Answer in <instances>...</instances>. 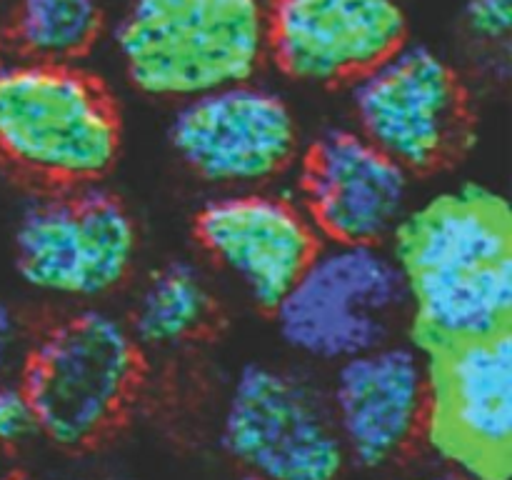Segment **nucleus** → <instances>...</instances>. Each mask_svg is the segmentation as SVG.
I'll list each match as a JSON object with an SVG mask.
<instances>
[{"label":"nucleus","mask_w":512,"mask_h":480,"mask_svg":"<svg viewBox=\"0 0 512 480\" xmlns=\"http://www.w3.org/2000/svg\"><path fill=\"white\" fill-rule=\"evenodd\" d=\"M30 433H35L33 415L18 383L0 378V445L20 443Z\"/></svg>","instance_id":"18"},{"label":"nucleus","mask_w":512,"mask_h":480,"mask_svg":"<svg viewBox=\"0 0 512 480\" xmlns=\"http://www.w3.org/2000/svg\"><path fill=\"white\" fill-rule=\"evenodd\" d=\"M220 443L245 475L265 480H338L348 465L328 395L280 365L250 363L235 375Z\"/></svg>","instance_id":"7"},{"label":"nucleus","mask_w":512,"mask_h":480,"mask_svg":"<svg viewBox=\"0 0 512 480\" xmlns=\"http://www.w3.org/2000/svg\"><path fill=\"white\" fill-rule=\"evenodd\" d=\"M213 293L198 265L170 260L143 283L130 313V333L140 348H173L208 325Z\"/></svg>","instance_id":"15"},{"label":"nucleus","mask_w":512,"mask_h":480,"mask_svg":"<svg viewBox=\"0 0 512 480\" xmlns=\"http://www.w3.org/2000/svg\"><path fill=\"white\" fill-rule=\"evenodd\" d=\"M20 348V320L8 303L0 300V378H5L18 358Z\"/></svg>","instance_id":"19"},{"label":"nucleus","mask_w":512,"mask_h":480,"mask_svg":"<svg viewBox=\"0 0 512 480\" xmlns=\"http://www.w3.org/2000/svg\"><path fill=\"white\" fill-rule=\"evenodd\" d=\"M298 198L325 243L383 245L410 210V173L355 128H330L300 155Z\"/></svg>","instance_id":"11"},{"label":"nucleus","mask_w":512,"mask_h":480,"mask_svg":"<svg viewBox=\"0 0 512 480\" xmlns=\"http://www.w3.org/2000/svg\"><path fill=\"white\" fill-rule=\"evenodd\" d=\"M175 155L208 183L258 188L298 160V120L265 85H225L183 100L168 128Z\"/></svg>","instance_id":"9"},{"label":"nucleus","mask_w":512,"mask_h":480,"mask_svg":"<svg viewBox=\"0 0 512 480\" xmlns=\"http://www.w3.org/2000/svg\"><path fill=\"white\" fill-rule=\"evenodd\" d=\"M355 130L405 170L450 160L465 140L468 110L453 65L420 43L398 50L353 80Z\"/></svg>","instance_id":"8"},{"label":"nucleus","mask_w":512,"mask_h":480,"mask_svg":"<svg viewBox=\"0 0 512 480\" xmlns=\"http://www.w3.org/2000/svg\"><path fill=\"white\" fill-rule=\"evenodd\" d=\"M0 480H20V478H13V475H0Z\"/></svg>","instance_id":"21"},{"label":"nucleus","mask_w":512,"mask_h":480,"mask_svg":"<svg viewBox=\"0 0 512 480\" xmlns=\"http://www.w3.org/2000/svg\"><path fill=\"white\" fill-rule=\"evenodd\" d=\"M273 313L293 353L338 365L393 340L408 318V293L383 245L323 243Z\"/></svg>","instance_id":"5"},{"label":"nucleus","mask_w":512,"mask_h":480,"mask_svg":"<svg viewBox=\"0 0 512 480\" xmlns=\"http://www.w3.org/2000/svg\"><path fill=\"white\" fill-rule=\"evenodd\" d=\"M268 53L303 83L355 80L405 43L398 0H270Z\"/></svg>","instance_id":"14"},{"label":"nucleus","mask_w":512,"mask_h":480,"mask_svg":"<svg viewBox=\"0 0 512 480\" xmlns=\"http://www.w3.org/2000/svg\"><path fill=\"white\" fill-rule=\"evenodd\" d=\"M198 243L255 305L273 310L323 245L295 200L258 188L218 195L195 215Z\"/></svg>","instance_id":"13"},{"label":"nucleus","mask_w":512,"mask_h":480,"mask_svg":"<svg viewBox=\"0 0 512 480\" xmlns=\"http://www.w3.org/2000/svg\"><path fill=\"white\" fill-rule=\"evenodd\" d=\"M138 228L103 185H55L28 200L13 228V263L45 295L93 300L113 293L133 268Z\"/></svg>","instance_id":"6"},{"label":"nucleus","mask_w":512,"mask_h":480,"mask_svg":"<svg viewBox=\"0 0 512 480\" xmlns=\"http://www.w3.org/2000/svg\"><path fill=\"white\" fill-rule=\"evenodd\" d=\"M103 28V0H18L15 35L33 60L68 63Z\"/></svg>","instance_id":"16"},{"label":"nucleus","mask_w":512,"mask_h":480,"mask_svg":"<svg viewBox=\"0 0 512 480\" xmlns=\"http://www.w3.org/2000/svg\"><path fill=\"white\" fill-rule=\"evenodd\" d=\"M413 343L425 355L510 330L508 200L483 185L445 190L408 210L393 233Z\"/></svg>","instance_id":"1"},{"label":"nucleus","mask_w":512,"mask_h":480,"mask_svg":"<svg viewBox=\"0 0 512 480\" xmlns=\"http://www.w3.org/2000/svg\"><path fill=\"white\" fill-rule=\"evenodd\" d=\"M413 480H475V478L473 475L463 473V470H445V473L423 475V478H413Z\"/></svg>","instance_id":"20"},{"label":"nucleus","mask_w":512,"mask_h":480,"mask_svg":"<svg viewBox=\"0 0 512 480\" xmlns=\"http://www.w3.org/2000/svg\"><path fill=\"white\" fill-rule=\"evenodd\" d=\"M243 480H265V478H255V475H245Z\"/></svg>","instance_id":"22"},{"label":"nucleus","mask_w":512,"mask_h":480,"mask_svg":"<svg viewBox=\"0 0 512 480\" xmlns=\"http://www.w3.org/2000/svg\"><path fill=\"white\" fill-rule=\"evenodd\" d=\"M430 360L415 343L388 340L335 365L328 408L348 463L378 470L425 435Z\"/></svg>","instance_id":"12"},{"label":"nucleus","mask_w":512,"mask_h":480,"mask_svg":"<svg viewBox=\"0 0 512 480\" xmlns=\"http://www.w3.org/2000/svg\"><path fill=\"white\" fill-rule=\"evenodd\" d=\"M425 435L475 480H508L512 450L510 330L448 345L428 355Z\"/></svg>","instance_id":"10"},{"label":"nucleus","mask_w":512,"mask_h":480,"mask_svg":"<svg viewBox=\"0 0 512 480\" xmlns=\"http://www.w3.org/2000/svg\"><path fill=\"white\" fill-rule=\"evenodd\" d=\"M130 83L190 100L253 80L268 55L263 0H128L113 33Z\"/></svg>","instance_id":"2"},{"label":"nucleus","mask_w":512,"mask_h":480,"mask_svg":"<svg viewBox=\"0 0 512 480\" xmlns=\"http://www.w3.org/2000/svg\"><path fill=\"white\" fill-rule=\"evenodd\" d=\"M465 28L480 43H508L512 30V0H468Z\"/></svg>","instance_id":"17"},{"label":"nucleus","mask_w":512,"mask_h":480,"mask_svg":"<svg viewBox=\"0 0 512 480\" xmlns=\"http://www.w3.org/2000/svg\"><path fill=\"white\" fill-rule=\"evenodd\" d=\"M120 118L103 85L70 63L0 65V155L50 185L100 183L118 160Z\"/></svg>","instance_id":"4"},{"label":"nucleus","mask_w":512,"mask_h":480,"mask_svg":"<svg viewBox=\"0 0 512 480\" xmlns=\"http://www.w3.org/2000/svg\"><path fill=\"white\" fill-rule=\"evenodd\" d=\"M128 323L83 308L45 328L20 360L33 428L60 448H88L123 420L143 375Z\"/></svg>","instance_id":"3"}]
</instances>
